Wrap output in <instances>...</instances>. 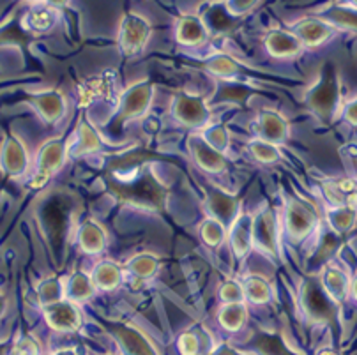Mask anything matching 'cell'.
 I'll list each match as a JSON object with an SVG mask.
<instances>
[{
	"label": "cell",
	"mask_w": 357,
	"mask_h": 355,
	"mask_svg": "<svg viewBox=\"0 0 357 355\" xmlns=\"http://www.w3.org/2000/svg\"><path fill=\"white\" fill-rule=\"evenodd\" d=\"M152 34L151 22L140 13H126L119 25V50L124 57H137L147 46Z\"/></svg>",
	"instance_id": "6da1fadb"
},
{
	"label": "cell",
	"mask_w": 357,
	"mask_h": 355,
	"mask_svg": "<svg viewBox=\"0 0 357 355\" xmlns=\"http://www.w3.org/2000/svg\"><path fill=\"white\" fill-rule=\"evenodd\" d=\"M308 106L320 119H331L340 105V82L336 71L327 68L306 96Z\"/></svg>",
	"instance_id": "7a4b0ae2"
},
{
	"label": "cell",
	"mask_w": 357,
	"mask_h": 355,
	"mask_svg": "<svg viewBox=\"0 0 357 355\" xmlns=\"http://www.w3.org/2000/svg\"><path fill=\"white\" fill-rule=\"evenodd\" d=\"M172 114L178 122H183L184 126H190V128H202V126L209 124L211 121V112L204 98L186 94V92L175 96Z\"/></svg>",
	"instance_id": "3957f363"
},
{
	"label": "cell",
	"mask_w": 357,
	"mask_h": 355,
	"mask_svg": "<svg viewBox=\"0 0 357 355\" xmlns=\"http://www.w3.org/2000/svg\"><path fill=\"white\" fill-rule=\"evenodd\" d=\"M66 142L64 140H50L41 147L38 154V167H36V175L32 186L41 188L52 179V175L57 174L66 161Z\"/></svg>",
	"instance_id": "277c9868"
},
{
	"label": "cell",
	"mask_w": 357,
	"mask_h": 355,
	"mask_svg": "<svg viewBox=\"0 0 357 355\" xmlns=\"http://www.w3.org/2000/svg\"><path fill=\"white\" fill-rule=\"evenodd\" d=\"M290 31L301 39L304 48H317L333 38L335 27L320 16H310V18L297 20L296 23H292Z\"/></svg>",
	"instance_id": "5b68a950"
},
{
	"label": "cell",
	"mask_w": 357,
	"mask_h": 355,
	"mask_svg": "<svg viewBox=\"0 0 357 355\" xmlns=\"http://www.w3.org/2000/svg\"><path fill=\"white\" fill-rule=\"evenodd\" d=\"M317 225V214L312 205L304 202H292L287 209L285 227L290 237L303 239L313 230Z\"/></svg>",
	"instance_id": "8992f818"
},
{
	"label": "cell",
	"mask_w": 357,
	"mask_h": 355,
	"mask_svg": "<svg viewBox=\"0 0 357 355\" xmlns=\"http://www.w3.org/2000/svg\"><path fill=\"white\" fill-rule=\"evenodd\" d=\"M264 46H266L267 53L276 59L296 57L304 48L301 39L292 31H282V29H274V31L267 32Z\"/></svg>",
	"instance_id": "52a82bcc"
},
{
	"label": "cell",
	"mask_w": 357,
	"mask_h": 355,
	"mask_svg": "<svg viewBox=\"0 0 357 355\" xmlns=\"http://www.w3.org/2000/svg\"><path fill=\"white\" fill-rule=\"evenodd\" d=\"M289 121L274 110H262L257 117V135L269 144H282L289 138Z\"/></svg>",
	"instance_id": "ba28073f"
},
{
	"label": "cell",
	"mask_w": 357,
	"mask_h": 355,
	"mask_svg": "<svg viewBox=\"0 0 357 355\" xmlns=\"http://www.w3.org/2000/svg\"><path fill=\"white\" fill-rule=\"evenodd\" d=\"M209 38V27L197 15H184L175 23V39L183 46H200Z\"/></svg>",
	"instance_id": "9c48e42d"
},
{
	"label": "cell",
	"mask_w": 357,
	"mask_h": 355,
	"mask_svg": "<svg viewBox=\"0 0 357 355\" xmlns=\"http://www.w3.org/2000/svg\"><path fill=\"white\" fill-rule=\"evenodd\" d=\"M43 313H45L50 327L59 331V333H71V331H76L80 327V313L71 303L59 301V303L45 306Z\"/></svg>",
	"instance_id": "30bf717a"
},
{
	"label": "cell",
	"mask_w": 357,
	"mask_h": 355,
	"mask_svg": "<svg viewBox=\"0 0 357 355\" xmlns=\"http://www.w3.org/2000/svg\"><path fill=\"white\" fill-rule=\"evenodd\" d=\"M152 99V85L151 82H142V84L131 85L122 96V119H135L138 115L145 114Z\"/></svg>",
	"instance_id": "8fae6325"
},
{
	"label": "cell",
	"mask_w": 357,
	"mask_h": 355,
	"mask_svg": "<svg viewBox=\"0 0 357 355\" xmlns=\"http://www.w3.org/2000/svg\"><path fill=\"white\" fill-rule=\"evenodd\" d=\"M190 149L193 152L195 161L198 163V167L204 168V170L218 174V172L225 170V167H227V159H225L223 152L214 149L204 136L191 138Z\"/></svg>",
	"instance_id": "7c38bea8"
},
{
	"label": "cell",
	"mask_w": 357,
	"mask_h": 355,
	"mask_svg": "<svg viewBox=\"0 0 357 355\" xmlns=\"http://www.w3.org/2000/svg\"><path fill=\"white\" fill-rule=\"evenodd\" d=\"M115 91V80L114 75L110 73H105V75L94 76V78H89L85 82H82L80 87H78V105H91L96 99L108 98L112 92Z\"/></svg>",
	"instance_id": "4fadbf2b"
},
{
	"label": "cell",
	"mask_w": 357,
	"mask_h": 355,
	"mask_svg": "<svg viewBox=\"0 0 357 355\" xmlns=\"http://www.w3.org/2000/svg\"><path fill=\"white\" fill-rule=\"evenodd\" d=\"M29 165L27 151L16 136H8L2 145V167L11 177H20L25 174Z\"/></svg>",
	"instance_id": "5bb4252c"
},
{
	"label": "cell",
	"mask_w": 357,
	"mask_h": 355,
	"mask_svg": "<svg viewBox=\"0 0 357 355\" xmlns=\"http://www.w3.org/2000/svg\"><path fill=\"white\" fill-rule=\"evenodd\" d=\"M303 310L306 317L312 318V320H329L333 317V306H331L324 287H310L304 290Z\"/></svg>",
	"instance_id": "9a60e30c"
},
{
	"label": "cell",
	"mask_w": 357,
	"mask_h": 355,
	"mask_svg": "<svg viewBox=\"0 0 357 355\" xmlns=\"http://www.w3.org/2000/svg\"><path fill=\"white\" fill-rule=\"evenodd\" d=\"M253 228L255 220L248 214L237 216L230 230V244L236 257H244L253 246Z\"/></svg>",
	"instance_id": "2e32d148"
},
{
	"label": "cell",
	"mask_w": 357,
	"mask_h": 355,
	"mask_svg": "<svg viewBox=\"0 0 357 355\" xmlns=\"http://www.w3.org/2000/svg\"><path fill=\"white\" fill-rule=\"evenodd\" d=\"M55 23H57V9L50 4H34L23 16V27L36 34L48 32L50 29H54Z\"/></svg>",
	"instance_id": "e0dca14e"
},
{
	"label": "cell",
	"mask_w": 357,
	"mask_h": 355,
	"mask_svg": "<svg viewBox=\"0 0 357 355\" xmlns=\"http://www.w3.org/2000/svg\"><path fill=\"white\" fill-rule=\"evenodd\" d=\"M32 106L46 122H57L66 112V99L61 92L46 91L31 98Z\"/></svg>",
	"instance_id": "ac0fdd59"
},
{
	"label": "cell",
	"mask_w": 357,
	"mask_h": 355,
	"mask_svg": "<svg viewBox=\"0 0 357 355\" xmlns=\"http://www.w3.org/2000/svg\"><path fill=\"white\" fill-rule=\"evenodd\" d=\"M324 193L333 205H349L356 209L357 205V186L352 179L324 182Z\"/></svg>",
	"instance_id": "d6986e66"
},
{
	"label": "cell",
	"mask_w": 357,
	"mask_h": 355,
	"mask_svg": "<svg viewBox=\"0 0 357 355\" xmlns=\"http://www.w3.org/2000/svg\"><path fill=\"white\" fill-rule=\"evenodd\" d=\"M276 225H274L273 216L269 212H264L255 220L253 228V244H257L260 250L269 251V253H276Z\"/></svg>",
	"instance_id": "ffe728a7"
},
{
	"label": "cell",
	"mask_w": 357,
	"mask_h": 355,
	"mask_svg": "<svg viewBox=\"0 0 357 355\" xmlns=\"http://www.w3.org/2000/svg\"><path fill=\"white\" fill-rule=\"evenodd\" d=\"M322 287L327 292V295H331L333 299H336L338 303L345 301V297L349 295V292L352 290V283L347 278V274L343 271L336 267H327L322 274Z\"/></svg>",
	"instance_id": "44dd1931"
},
{
	"label": "cell",
	"mask_w": 357,
	"mask_h": 355,
	"mask_svg": "<svg viewBox=\"0 0 357 355\" xmlns=\"http://www.w3.org/2000/svg\"><path fill=\"white\" fill-rule=\"evenodd\" d=\"M78 239H80V246L85 253H101L107 246V234L94 221H85L82 225Z\"/></svg>",
	"instance_id": "7402d4cb"
},
{
	"label": "cell",
	"mask_w": 357,
	"mask_h": 355,
	"mask_svg": "<svg viewBox=\"0 0 357 355\" xmlns=\"http://www.w3.org/2000/svg\"><path fill=\"white\" fill-rule=\"evenodd\" d=\"M320 18L326 20L333 27L345 29V31L357 32V8L356 6H335L329 8L320 15Z\"/></svg>",
	"instance_id": "603a6c76"
},
{
	"label": "cell",
	"mask_w": 357,
	"mask_h": 355,
	"mask_svg": "<svg viewBox=\"0 0 357 355\" xmlns=\"http://www.w3.org/2000/svg\"><path fill=\"white\" fill-rule=\"evenodd\" d=\"M92 283H94L96 290H114L121 285L122 271L117 264L114 262H101L98 267L92 272Z\"/></svg>",
	"instance_id": "cb8c5ba5"
},
{
	"label": "cell",
	"mask_w": 357,
	"mask_h": 355,
	"mask_svg": "<svg viewBox=\"0 0 357 355\" xmlns=\"http://www.w3.org/2000/svg\"><path fill=\"white\" fill-rule=\"evenodd\" d=\"M96 287L92 283V278H89L84 272H76L64 283L66 297L71 301H87L94 294Z\"/></svg>",
	"instance_id": "d4e9b609"
},
{
	"label": "cell",
	"mask_w": 357,
	"mask_h": 355,
	"mask_svg": "<svg viewBox=\"0 0 357 355\" xmlns=\"http://www.w3.org/2000/svg\"><path fill=\"white\" fill-rule=\"evenodd\" d=\"M356 209L349 207V205H335V207L327 209V221L338 234L350 230L356 223Z\"/></svg>",
	"instance_id": "484cf974"
},
{
	"label": "cell",
	"mask_w": 357,
	"mask_h": 355,
	"mask_svg": "<svg viewBox=\"0 0 357 355\" xmlns=\"http://www.w3.org/2000/svg\"><path fill=\"white\" fill-rule=\"evenodd\" d=\"M99 147H101L99 135L94 131V128H92L87 121H84L80 124V129H78V136H76V144L75 147H73V154H89V152L99 151Z\"/></svg>",
	"instance_id": "4316f807"
},
{
	"label": "cell",
	"mask_w": 357,
	"mask_h": 355,
	"mask_svg": "<svg viewBox=\"0 0 357 355\" xmlns=\"http://www.w3.org/2000/svg\"><path fill=\"white\" fill-rule=\"evenodd\" d=\"M211 209L214 212V218L220 220L223 225L234 223V220H236L237 204L234 198L225 197L221 193H214L211 197Z\"/></svg>",
	"instance_id": "83f0119b"
},
{
	"label": "cell",
	"mask_w": 357,
	"mask_h": 355,
	"mask_svg": "<svg viewBox=\"0 0 357 355\" xmlns=\"http://www.w3.org/2000/svg\"><path fill=\"white\" fill-rule=\"evenodd\" d=\"M246 308L243 306V303L225 304L220 311V322L225 329L237 331L243 327L244 320H246Z\"/></svg>",
	"instance_id": "f1b7e54d"
},
{
	"label": "cell",
	"mask_w": 357,
	"mask_h": 355,
	"mask_svg": "<svg viewBox=\"0 0 357 355\" xmlns=\"http://www.w3.org/2000/svg\"><path fill=\"white\" fill-rule=\"evenodd\" d=\"M158 269H160V262H158L154 255L142 253L130 260V271L137 278H142V280H149V278L156 276Z\"/></svg>",
	"instance_id": "f546056e"
},
{
	"label": "cell",
	"mask_w": 357,
	"mask_h": 355,
	"mask_svg": "<svg viewBox=\"0 0 357 355\" xmlns=\"http://www.w3.org/2000/svg\"><path fill=\"white\" fill-rule=\"evenodd\" d=\"M38 295L39 301H41L43 306H50V304L59 303L64 294V285L61 283L55 278H50V280L43 281L38 287Z\"/></svg>",
	"instance_id": "4dcf8cb0"
},
{
	"label": "cell",
	"mask_w": 357,
	"mask_h": 355,
	"mask_svg": "<svg viewBox=\"0 0 357 355\" xmlns=\"http://www.w3.org/2000/svg\"><path fill=\"white\" fill-rule=\"evenodd\" d=\"M200 235L207 246L218 248L225 239V225L220 220H216V218H209V220L202 223Z\"/></svg>",
	"instance_id": "1f68e13d"
},
{
	"label": "cell",
	"mask_w": 357,
	"mask_h": 355,
	"mask_svg": "<svg viewBox=\"0 0 357 355\" xmlns=\"http://www.w3.org/2000/svg\"><path fill=\"white\" fill-rule=\"evenodd\" d=\"M244 292H246V297L257 304L267 303L271 295L269 285H267V281L260 276L248 278L246 285H244Z\"/></svg>",
	"instance_id": "d6a6232c"
},
{
	"label": "cell",
	"mask_w": 357,
	"mask_h": 355,
	"mask_svg": "<svg viewBox=\"0 0 357 355\" xmlns=\"http://www.w3.org/2000/svg\"><path fill=\"white\" fill-rule=\"evenodd\" d=\"M250 151L253 154V158L260 163H276L280 159V152L274 147V144L262 140V138H255L253 142H250Z\"/></svg>",
	"instance_id": "836d02e7"
},
{
	"label": "cell",
	"mask_w": 357,
	"mask_h": 355,
	"mask_svg": "<svg viewBox=\"0 0 357 355\" xmlns=\"http://www.w3.org/2000/svg\"><path fill=\"white\" fill-rule=\"evenodd\" d=\"M207 69L218 76H234L239 73V66L227 55H216L209 61Z\"/></svg>",
	"instance_id": "e575fe53"
},
{
	"label": "cell",
	"mask_w": 357,
	"mask_h": 355,
	"mask_svg": "<svg viewBox=\"0 0 357 355\" xmlns=\"http://www.w3.org/2000/svg\"><path fill=\"white\" fill-rule=\"evenodd\" d=\"M204 138L213 145L214 149H218L220 152H227L228 145H230V138H228V131L223 128V126H211V128L206 129L204 133Z\"/></svg>",
	"instance_id": "d590c367"
},
{
	"label": "cell",
	"mask_w": 357,
	"mask_h": 355,
	"mask_svg": "<svg viewBox=\"0 0 357 355\" xmlns=\"http://www.w3.org/2000/svg\"><path fill=\"white\" fill-rule=\"evenodd\" d=\"M124 341V347L128 348L131 355H154L151 352V347L144 341V338L138 336L137 333H130V331H126V333L119 334Z\"/></svg>",
	"instance_id": "8d00e7d4"
},
{
	"label": "cell",
	"mask_w": 357,
	"mask_h": 355,
	"mask_svg": "<svg viewBox=\"0 0 357 355\" xmlns=\"http://www.w3.org/2000/svg\"><path fill=\"white\" fill-rule=\"evenodd\" d=\"M220 297L225 304H234V303H243L244 297H246V292L236 281H227V283L221 287Z\"/></svg>",
	"instance_id": "74e56055"
},
{
	"label": "cell",
	"mask_w": 357,
	"mask_h": 355,
	"mask_svg": "<svg viewBox=\"0 0 357 355\" xmlns=\"http://www.w3.org/2000/svg\"><path fill=\"white\" fill-rule=\"evenodd\" d=\"M260 4V0H225V9L230 16H241L250 13Z\"/></svg>",
	"instance_id": "f35d334b"
},
{
	"label": "cell",
	"mask_w": 357,
	"mask_h": 355,
	"mask_svg": "<svg viewBox=\"0 0 357 355\" xmlns=\"http://www.w3.org/2000/svg\"><path fill=\"white\" fill-rule=\"evenodd\" d=\"M11 355H39V347L31 336H23L13 348Z\"/></svg>",
	"instance_id": "ab89813d"
},
{
	"label": "cell",
	"mask_w": 357,
	"mask_h": 355,
	"mask_svg": "<svg viewBox=\"0 0 357 355\" xmlns=\"http://www.w3.org/2000/svg\"><path fill=\"white\" fill-rule=\"evenodd\" d=\"M198 347H200L198 338L193 336V334H184V336L178 340V348H181L183 355H197Z\"/></svg>",
	"instance_id": "60d3db41"
},
{
	"label": "cell",
	"mask_w": 357,
	"mask_h": 355,
	"mask_svg": "<svg viewBox=\"0 0 357 355\" xmlns=\"http://www.w3.org/2000/svg\"><path fill=\"white\" fill-rule=\"evenodd\" d=\"M345 119L352 126H357V98L352 103H349L345 108Z\"/></svg>",
	"instance_id": "b9f144b4"
},
{
	"label": "cell",
	"mask_w": 357,
	"mask_h": 355,
	"mask_svg": "<svg viewBox=\"0 0 357 355\" xmlns=\"http://www.w3.org/2000/svg\"><path fill=\"white\" fill-rule=\"evenodd\" d=\"M68 2H69V0H48V4L54 6L55 9H57V8H64V6L68 4Z\"/></svg>",
	"instance_id": "7bdbcfd3"
},
{
	"label": "cell",
	"mask_w": 357,
	"mask_h": 355,
	"mask_svg": "<svg viewBox=\"0 0 357 355\" xmlns=\"http://www.w3.org/2000/svg\"><path fill=\"white\" fill-rule=\"evenodd\" d=\"M54 355H76V352L75 350H61Z\"/></svg>",
	"instance_id": "ee69618b"
},
{
	"label": "cell",
	"mask_w": 357,
	"mask_h": 355,
	"mask_svg": "<svg viewBox=\"0 0 357 355\" xmlns=\"http://www.w3.org/2000/svg\"><path fill=\"white\" fill-rule=\"evenodd\" d=\"M352 294H354V297H356V301H357V278L352 281Z\"/></svg>",
	"instance_id": "f6af8a7d"
},
{
	"label": "cell",
	"mask_w": 357,
	"mask_h": 355,
	"mask_svg": "<svg viewBox=\"0 0 357 355\" xmlns=\"http://www.w3.org/2000/svg\"><path fill=\"white\" fill-rule=\"evenodd\" d=\"M27 2H32V4H41L43 0H27Z\"/></svg>",
	"instance_id": "bcb514c9"
},
{
	"label": "cell",
	"mask_w": 357,
	"mask_h": 355,
	"mask_svg": "<svg viewBox=\"0 0 357 355\" xmlns=\"http://www.w3.org/2000/svg\"><path fill=\"white\" fill-rule=\"evenodd\" d=\"M349 4H352V6H356V8H357V0H349Z\"/></svg>",
	"instance_id": "7dc6e473"
},
{
	"label": "cell",
	"mask_w": 357,
	"mask_h": 355,
	"mask_svg": "<svg viewBox=\"0 0 357 355\" xmlns=\"http://www.w3.org/2000/svg\"><path fill=\"white\" fill-rule=\"evenodd\" d=\"M320 355H336V354H333V352H324V354H320Z\"/></svg>",
	"instance_id": "c3c4849f"
}]
</instances>
